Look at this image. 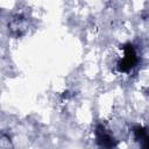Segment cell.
Returning a JSON list of instances; mask_svg holds the SVG:
<instances>
[{"instance_id": "3957f363", "label": "cell", "mask_w": 149, "mask_h": 149, "mask_svg": "<svg viewBox=\"0 0 149 149\" xmlns=\"http://www.w3.org/2000/svg\"><path fill=\"white\" fill-rule=\"evenodd\" d=\"M134 134H135V139L140 143L141 148L142 149H149V134H148V132L141 127H136L134 130Z\"/></svg>"}, {"instance_id": "7a4b0ae2", "label": "cell", "mask_w": 149, "mask_h": 149, "mask_svg": "<svg viewBox=\"0 0 149 149\" xmlns=\"http://www.w3.org/2000/svg\"><path fill=\"white\" fill-rule=\"evenodd\" d=\"M95 139L98 144L104 148V149H113L116 144L114 137L112 134L104 127V126H98L95 129Z\"/></svg>"}, {"instance_id": "6da1fadb", "label": "cell", "mask_w": 149, "mask_h": 149, "mask_svg": "<svg viewBox=\"0 0 149 149\" xmlns=\"http://www.w3.org/2000/svg\"><path fill=\"white\" fill-rule=\"evenodd\" d=\"M139 63V56L135 48L132 44H123L120 47L115 68L120 73H129L132 72Z\"/></svg>"}]
</instances>
